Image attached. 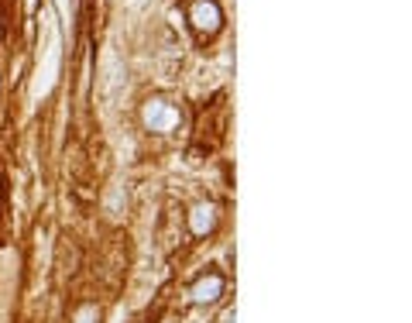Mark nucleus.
I'll use <instances>...</instances> for the list:
<instances>
[{
	"label": "nucleus",
	"mask_w": 412,
	"mask_h": 323,
	"mask_svg": "<svg viewBox=\"0 0 412 323\" xmlns=\"http://www.w3.org/2000/svg\"><path fill=\"white\" fill-rule=\"evenodd\" d=\"M220 7L213 3V0H196V7H193V24L206 31V35H213L216 28H220Z\"/></svg>",
	"instance_id": "f257e3e1"
},
{
	"label": "nucleus",
	"mask_w": 412,
	"mask_h": 323,
	"mask_svg": "<svg viewBox=\"0 0 412 323\" xmlns=\"http://www.w3.org/2000/svg\"><path fill=\"white\" fill-rule=\"evenodd\" d=\"M220 293H223V279H220V275H206V279H200V282L193 286V299H196V303H213Z\"/></svg>",
	"instance_id": "f03ea898"
},
{
	"label": "nucleus",
	"mask_w": 412,
	"mask_h": 323,
	"mask_svg": "<svg viewBox=\"0 0 412 323\" xmlns=\"http://www.w3.org/2000/svg\"><path fill=\"white\" fill-rule=\"evenodd\" d=\"M3 216H7V176L0 172V227H3Z\"/></svg>",
	"instance_id": "7ed1b4c3"
}]
</instances>
